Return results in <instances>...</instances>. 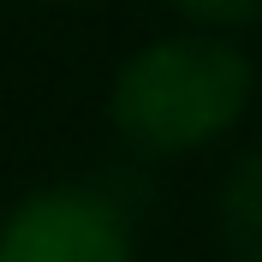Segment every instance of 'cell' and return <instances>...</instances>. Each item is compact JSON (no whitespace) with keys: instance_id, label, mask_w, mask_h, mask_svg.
Returning a JSON list of instances; mask_svg holds the SVG:
<instances>
[{"instance_id":"cell-1","label":"cell","mask_w":262,"mask_h":262,"mask_svg":"<svg viewBox=\"0 0 262 262\" xmlns=\"http://www.w3.org/2000/svg\"><path fill=\"white\" fill-rule=\"evenodd\" d=\"M256 96L250 54L214 30H167L119 60L107 83V119L125 149L173 161L221 143Z\"/></svg>"},{"instance_id":"cell-2","label":"cell","mask_w":262,"mask_h":262,"mask_svg":"<svg viewBox=\"0 0 262 262\" xmlns=\"http://www.w3.org/2000/svg\"><path fill=\"white\" fill-rule=\"evenodd\" d=\"M0 262H137L131 214L96 185H42L0 214Z\"/></svg>"},{"instance_id":"cell-3","label":"cell","mask_w":262,"mask_h":262,"mask_svg":"<svg viewBox=\"0 0 262 262\" xmlns=\"http://www.w3.org/2000/svg\"><path fill=\"white\" fill-rule=\"evenodd\" d=\"M214 227L232 245V256H262V149L238 155L221 173L214 191Z\"/></svg>"},{"instance_id":"cell-4","label":"cell","mask_w":262,"mask_h":262,"mask_svg":"<svg viewBox=\"0 0 262 262\" xmlns=\"http://www.w3.org/2000/svg\"><path fill=\"white\" fill-rule=\"evenodd\" d=\"M185 18V30H214V36H238L262 18V0H167Z\"/></svg>"},{"instance_id":"cell-5","label":"cell","mask_w":262,"mask_h":262,"mask_svg":"<svg viewBox=\"0 0 262 262\" xmlns=\"http://www.w3.org/2000/svg\"><path fill=\"white\" fill-rule=\"evenodd\" d=\"M42 6H83V0H42Z\"/></svg>"},{"instance_id":"cell-6","label":"cell","mask_w":262,"mask_h":262,"mask_svg":"<svg viewBox=\"0 0 262 262\" xmlns=\"http://www.w3.org/2000/svg\"><path fill=\"white\" fill-rule=\"evenodd\" d=\"M232 262H262V256H232Z\"/></svg>"}]
</instances>
